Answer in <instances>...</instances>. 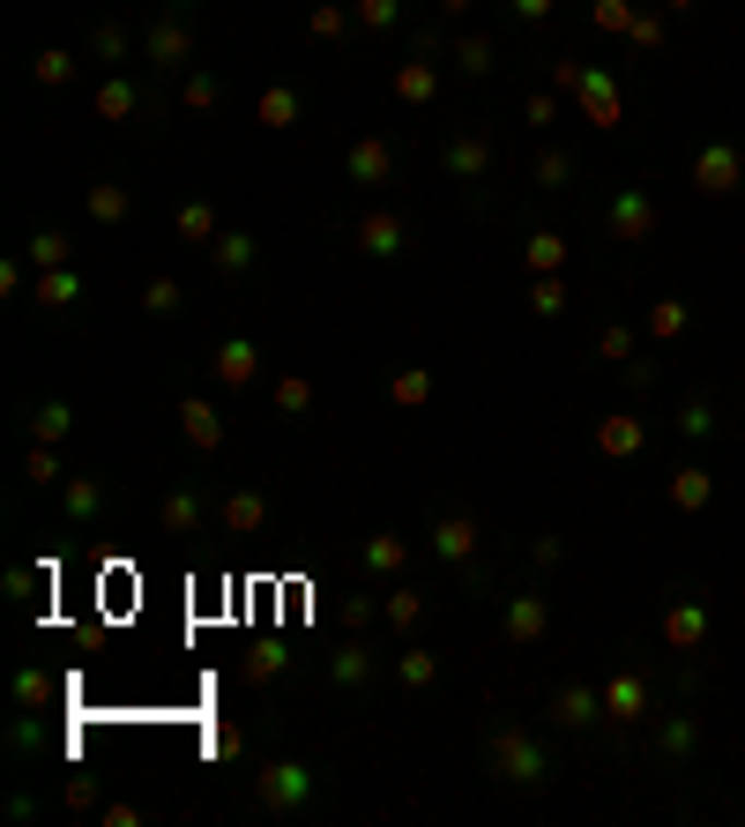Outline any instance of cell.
<instances>
[{
    "label": "cell",
    "mask_w": 745,
    "mask_h": 827,
    "mask_svg": "<svg viewBox=\"0 0 745 827\" xmlns=\"http://www.w3.org/2000/svg\"><path fill=\"white\" fill-rule=\"evenodd\" d=\"M604 232H612V239H626V247H634V239H649V232H657V202H649L641 187H619V194L604 202Z\"/></svg>",
    "instance_id": "obj_1"
},
{
    "label": "cell",
    "mask_w": 745,
    "mask_h": 827,
    "mask_svg": "<svg viewBox=\"0 0 745 827\" xmlns=\"http://www.w3.org/2000/svg\"><path fill=\"white\" fill-rule=\"evenodd\" d=\"M694 187H701V194H731V187H738V150H731V142H701Z\"/></svg>",
    "instance_id": "obj_2"
},
{
    "label": "cell",
    "mask_w": 745,
    "mask_h": 827,
    "mask_svg": "<svg viewBox=\"0 0 745 827\" xmlns=\"http://www.w3.org/2000/svg\"><path fill=\"white\" fill-rule=\"evenodd\" d=\"M663 634H671V649H694V641L708 634V604H701V596H678V604H671V626H663Z\"/></svg>",
    "instance_id": "obj_3"
},
{
    "label": "cell",
    "mask_w": 745,
    "mask_h": 827,
    "mask_svg": "<svg viewBox=\"0 0 745 827\" xmlns=\"http://www.w3.org/2000/svg\"><path fill=\"white\" fill-rule=\"evenodd\" d=\"M708 493H716V477H708V470H694V462H686V470H671V499H678V507H708Z\"/></svg>",
    "instance_id": "obj_4"
},
{
    "label": "cell",
    "mask_w": 745,
    "mask_h": 827,
    "mask_svg": "<svg viewBox=\"0 0 745 827\" xmlns=\"http://www.w3.org/2000/svg\"><path fill=\"white\" fill-rule=\"evenodd\" d=\"M596 448H604V456H634V448H641V417H612V425L596 433Z\"/></svg>",
    "instance_id": "obj_5"
},
{
    "label": "cell",
    "mask_w": 745,
    "mask_h": 827,
    "mask_svg": "<svg viewBox=\"0 0 745 827\" xmlns=\"http://www.w3.org/2000/svg\"><path fill=\"white\" fill-rule=\"evenodd\" d=\"M604 701H612V716H619V723H634V716H641V678H634V671H619Z\"/></svg>",
    "instance_id": "obj_6"
},
{
    "label": "cell",
    "mask_w": 745,
    "mask_h": 827,
    "mask_svg": "<svg viewBox=\"0 0 745 827\" xmlns=\"http://www.w3.org/2000/svg\"><path fill=\"white\" fill-rule=\"evenodd\" d=\"M559 723H589V716H596V694H589V686H559Z\"/></svg>",
    "instance_id": "obj_7"
},
{
    "label": "cell",
    "mask_w": 745,
    "mask_h": 827,
    "mask_svg": "<svg viewBox=\"0 0 745 827\" xmlns=\"http://www.w3.org/2000/svg\"><path fill=\"white\" fill-rule=\"evenodd\" d=\"M694 753V716H671L663 723V760H686Z\"/></svg>",
    "instance_id": "obj_8"
},
{
    "label": "cell",
    "mask_w": 745,
    "mask_h": 827,
    "mask_svg": "<svg viewBox=\"0 0 745 827\" xmlns=\"http://www.w3.org/2000/svg\"><path fill=\"white\" fill-rule=\"evenodd\" d=\"M678 433H686V440H708V433H716V411H708V403H686V411H678Z\"/></svg>",
    "instance_id": "obj_9"
},
{
    "label": "cell",
    "mask_w": 745,
    "mask_h": 827,
    "mask_svg": "<svg viewBox=\"0 0 745 827\" xmlns=\"http://www.w3.org/2000/svg\"><path fill=\"white\" fill-rule=\"evenodd\" d=\"M649 329H657V335H663V343H671V335L686 329V306H678V298H663L657 314H649Z\"/></svg>",
    "instance_id": "obj_10"
},
{
    "label": "cell",
    "mask_w": 745,
    "mask_h": 827,
    "mask_svg": "<svg viewBox=\"0 0 745 827\" xmlns=\"http://www.w3.org/2000/svg\"><path fill=\"white\" fill-rule=\"evenodd\" d=\"M634 45H649V52L663 45V23H657V15H641V23H634Z\"/></svg>",
    "instance_id": "obj_11"
},
{
    "label": "cell",
    "mask_w": 745,
    "mask_h": 827,
    "mask_svg": "<svg viewBox=\"0 0 745 827\" xmlns=\"http://www.w3.org/2000/svg\"><path fill=\"white\" fill-rule=\"evenodd\" d=\"M567 172H575L567 157H544V165H537V179H544V187H567Z\"/></svg>",
    "instance_id": "obj_12"
},
{
    "label": "cell",
    "mask_w": 745,
    "mask_h": 827,
    "mask_svg": "<svg viewBox=\"0 0 745 827\" xmlns=\"http://www.w3.org/2000/svg\"><path fill=\"white\" fill-rule=\"evenodd\" d=\"M530 306H537V314H559V306H567V291H559V284H537V298H530Z\"/></svg>",
    "instance_id": "obj_13"
},
{
    "label": "cell",
    "mask_w": 745,
    "mask_h": 827,
    "mask_svg": "<svg viewBox=\"0 0 745 827\" xmlns=\"http://www.w3.org/2000/svg\"><path fill=\"white\" fill-rule=\"evenodd\" d=\"M596 351H604V358H626V351H634V335H626V329H604V343H596Z\"/></svg>",
    "instance_id": "obj_14"
},
{
    "label": "cell",
    "mask_w": 745,
    "mask_h": 827,
    "mask_svg": "<svg viewBox=\"0 0 745 827\" xmlns=\"http://www.w3.org/2000/svg\"><path fill=\"white\" fill-rule=\"evenodd\" d=\"M522 8H530V15H544V8H552V0H522Z\"/></svg>",
    "instance_id": "obj_15"
},
{
    "label": "cell",
    "mask_w": 745,
    "mask_h": 827,
    "mask_svg": "<svg viewBox=\"0 0 745 827\" xmlns=\"http://www.w3.org/2000/svg\"><path fill=\"white\" fill-rule=\"evenodd\" d=\"M663 8H694V0H663Z\"/></svg>",
    "instance_id": "obj_16"
}]
</instances>
